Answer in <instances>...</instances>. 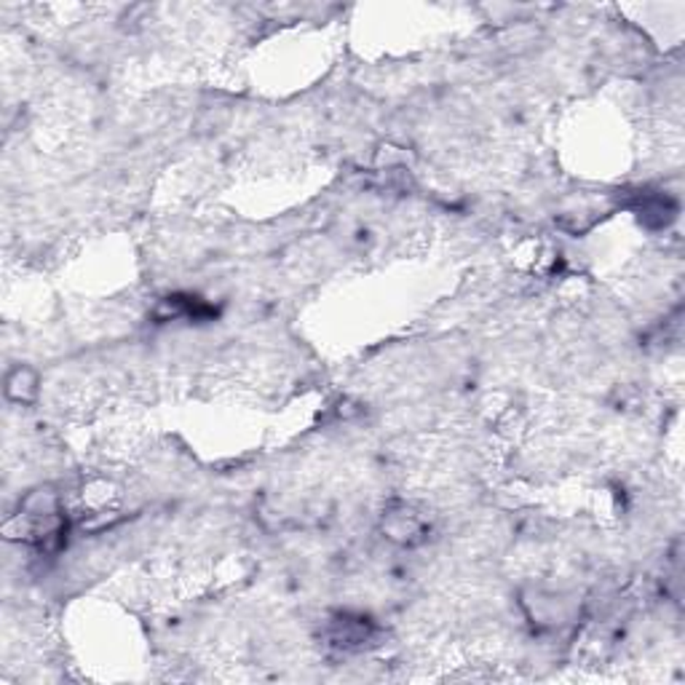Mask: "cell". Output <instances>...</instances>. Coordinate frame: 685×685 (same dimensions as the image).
<instances>
[{"label": "cell", "mask_w": 685, "mask_h": 685, "mask_svg": "<svg viewBox=\"0 0 685 685\" xmlns=\"http://www.w3.org/2000/svg\"><path fill=\"white\" fill-rule=\"evenodd\" d=\"M369 640V624L367 618H341L333 624V645L342 651H359Z\"/></svg>", "instance_id": "cell-1"}, {"label": "cell", "mask_w": 685, "mask_h": 685, "mask_svg": "<svg viewBox=\"0 0 685 685\" xmlns=\"http://www.w3.org/2000/svg\"><path fill=\"white\" fill-rule=\"evenodd\" d=\"M5 396L11 402H32L38 396V375L30 367H16L5 378Z\"/></svg>", "instance_id": "cell-2"}]
</instances>
